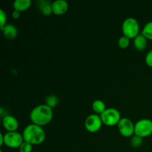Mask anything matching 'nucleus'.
Masks as SVG:
<instances>
[{
  "instance_id": "obj_22",
  "label": "nucleus",
  "mask_w": 152,
  "mask_h": 152,
  "mask_svg": "<svg viewBox=\"0 0 152 152\" xmlns=\"http://www.w3.org/2000/svg\"><path fill=\"white\" fill-rule=\"evenodd\" d=\"M145 61V63H146V65H148V66L152 67V50H149V51L146 53Z\"/></svg>"
},
{
  "instance_id": "obj_10",
  "label": "nucleus",
  "mask_w": 152,
  "mask_h": 152,
  "mask_svg": "<svg viewBox=\"0 0 152 152\" xmlns=\"http://www.w3.org/2000/svg\"><path fill=\"white\" fill-rule=\"evenodd\" d=\"M53 13L56 15H62L68 9V3L65 0H55L51 3Z\"/></svg>"
},
{
  "instance_id": "obj_7",
  "label": "nucleus",
  "mask_w": 152,
  "mask_h": 152,
  "mask_svg": "<svg viewBox=\"0 0 152 152\" xmlns=\"http://www.w3.org/2000/svg\"><path fill=\"white\" fill-rule=\"evenodd\" d=\"M102 123L100 115L96 114H92L88 116L85 121V127L89 132L94 133L98 132L102 127Z\"/></svg>"
},
{
  "instance_id": "obj_18",
  "label": "nucleus",
  "mask_w": 152,
  "mask_h": 152,
  "mask_svg": "<svg viewBox=\"0 0 152 152\" xmlns=\"http://www.w3.org/2000/svg\"><path fill=\"white\" fill-rule=\"evenodd\" d=\"M142 138L140 137L137 136V135H134L132 136V139H131V145H132L134 148H138V147L140 146L142 144Z\"/></svg>"
},
{
  "instance_id": "obj_19",
  "label": "nucleus",
  "mask_w": 152,
  "mask_h": 152,
  "mask_svg": "<svg viewBox=\"0 0 152 152\" xmlns=\"http://www.w3.org/2000/svg\"><path fill=\"white\" fill-rule=\"evenodd\" d=\"M130 44V39L126 36H122L118 40V45L121 48H126Z\"/></svg>"
},
{
  "instance_id": "obj_6",
  "label": "nucleus",
  "mask_w": 152,
  "mask_h": 152,
  "mask_svg": "<svg viewBox=\"0 0 152 152\" xmlns=\"http://www.w3.org/2000/svg\"><path fill=\"white\" fill-rule=\"evenodd\" d=\"M24 141L22 134L17 132H7L4 134V144L9 148H19Z\"/></svg>"
},
{
  "instance_id": "obj_24",
  "label": "nucleus",
  "mask_w": 152,
  "mask_h": 152,
  "mask_svg": "<svg viewBox=\"0 0 152 152\" xmlns=\"http://www.w3.org/2000/svg\"><path fill=\"white\" fill-rule=\"evenodd\" d=\"M4 144V134L1 133L0 134V145H2Z\"/></svg>"
},
{
  "instance_id": "obj_2",
  "label": "nucleus",
  "mask_w": 152,
  "mask_h": 152,
  "mask_svg": "<svg viewBox=\"0 0 152 152\" xmlns=\"http://www.w3.org/2000/svg\"><path fill=\"white\" fill-rule=\"evenodd\" d=\"M24 140L32 145H39L44 142L45 140V132L42 127L34 123L28 125L24 129L23 132Z\"/></svg>"
},
{
  "instance_id": "obj_11",
  "label": "nucleus",
  "mask_w": 152,
  "mask_h": 152,
  "mask_svg": "<svg viewBox=\"0 0 152 152\" xmlns=\"http://www.w3.org/2000/svg\"><path fill=\"white\" fill-rule=\"evenodd\" d=\"M1 30L2 31L4 37L9 39H13L16 38L18 34L17 28L12 24H7L5 26L1 28Z\"/></svg>"
},
{
  "instance_id": "obj_4",
  "label": "nucleus",
  "mask_w": 152,
  "mask_h": 152,
  "mask_svg": "<svg viewBox=\"0 0 152 152\" xmlns=\"http://www.w3.org/2000/svg\"><path fill=\"white\" fill-rule=\"evenodd\" d=\"M100 117L103 124L108 126L117 125L122 118L120 111L114 108H107L106 110L100 114Z\"/></svg>"
},
{
  "instance_id": "obj_12",
  "label": "nucleus",
  "mask_w": 152,
  "mask_h": 152,
  "mask_svg": "<svg viewBox=\"0 0 152 152\" xmlns=\"http://www.w3.org/2000/svg\"><path fill=\"white\" fill-rule=\"evenodd\" d=\"M148 39L142 34H139L134 39V46L138 50H145L148 45Z\"/></svg>"
},
{
  "instance_id": "obj_14",
  "label": "nucleus",
  "mask_w": 152,
  "mask_h": 152,
  "mask_svg": "<svg viewBox=\"0 0 152 152\" xmlns=\"http://www.w3.org/2000/svg\"><path fill=\"white\" fill-rule=\"evenodd\" d=\"M92 108L96 114L100 115L102 113H103L106 110L107 108L105 103L103 101L101 100V99H96L92 103Z\"/></svg>"
},
{
  "instance_id": "obj_20",
  "label": "nucleus",
  "mask_w": 152,
  "mask_h": 152,
  "mask_svg": "<svg viewBox=\"0 0 152 152\" xmlns=\"http://www.w3.org/2000/svg\"><path fill=\"white\" fill-rule=\"evenodd\" d=\"M33 145L28 142L24 141L22 145L19 148V152H33Z\"/></svg>"
},
{
  "instance_id": "obj_9",
  "label": "nucleus",
  "mask_w": 152,
  "mask_h": 152,
  "mask_svg": "<svg viewBox=\"0 0 152 152\" xmlns=\"http://www.w3.org/2000/svg\"><path fill=\"white\" fill-rule=\"evenodd\" d=\"M2 125L7 132H16L19 128V122L13 116L7 114L2 118Z\"/></svg>"
},
{
  "instance_id": "obj_1",
  "label": "nucleus",
  "mask_w": 152,
  "mask_h": 152,
  "mask_svg": "<svg viewBox=\"0 0 152 152\" xmlns=\"http://www.w3.org/2000/svg\"><path fill=\"white\" fill-rule=\"evenodd\" d=\"M53 115V108L46 104H41L33 108L30 117L33 123L42 127L51 121Z\"/></svg>"
},
{
  "instance_id": "obj_8",
  "label": "nucleus",
  "mask_w": 152,
  "mask_h": 152,
  "mask_svg": "<svg viewBox=\"0 0 152 152\" xmlns=\"http://www.w3.org/2000/svg\"><path fill=\"white\" fill-rule=\"evenodd\" d=\"M120 133L123 136L131 137L134 134V124L130 119L127 117H122L117 124Z\"/></svg>"
},
{
  "instance_id": "obj_5",
  "label": "nucleus",
  "mask_w": 152,
  "mask_h": 152,
  "mask_svg": "<svg viewBox=\"0 0 152 152\" xmlns=\"http://www.w3.org/2000/svg\"><path fill=\"white\" fill-rule=\"evenodd\" d=\"M134 126L135 135L143 138L152 134V120L150 119H141L135 123Z\"/></svg>"
},
{
  "instance_id": "obj_23",
  "label": "nucleus",
  "mask_w": 152,
  "mask_h": 152,
  "mask_svg": "<svg viewBox=\"0 0 152 152\" xmlns=\"http://www.w3.org/2000/svg\"><path fill=\"white\" fill-rule=\"evenodd\" d=\"M20 15H21V12L18 11V10H13V13H12V16H13L14 19H18V18H19Z\"/></svg>"
},
{
  "instance_id": "obj_3",
  "label": "nucleus",
  "mask_w": 152,
  "mask_h": 152,
  "mask_svg": "<svg viewBox=\"0 0 152 152\" xmlns=\"http://www.w3.org/2000/svg\"><path fill=\"white\" fill-rule=\"evenodd\" d=\"M123 35L129 39H134L140 34V24L134 17H128L123 21L122 25Z\"/></svg>"
},
{
  "instance_id": "obj_16",
  "label": "nucleus",
  "mask_w": 152,
  "mask_h": 152,
  "mask_svg": "<svg viewBox=\"0 0 152 152\" xmlns=\"http://www.w3.org/2000/svg\"><path fill=\"white\" fill-rule=\"evenodd\" d=\"M58 98L57 96H55V95L51 94L49 95L46 97L45 99V104L48 105V106H50V108H54V107L56 106V105L58 104Z\"/></svg>"
},
{
  "instance_id": "obj_25",
  "label": "nucleus",
  "mask_w": 152,
  "mask_h": 152,
  "mask_svg": "<svg viewBox=\"0 0 152 152\" xmlns=\"http://www.w3.org/2000/svg\"><path fill=\"white\" fill-rule=\"evenodd\" d=\"M34 152H38V151H34Z\"/></svg>"
},
{
  "instance_id": "obj_15",
  "label": "nucleus",
  "mask_w": 152,
  "mask_h": 152,
  "mask_svg": "<svg viewBox=\"0 0 152 152\" xmlns=\"http://www.w3.org/2000/svg\"><path fill=\"white\" fill-rule=\"evenodd\" d=\"M142 34L146 37L148 39L152 40V21L148 22L144 25L142 28Z\"/></svg>"
},
{
  "instance_id": "obj_17",
  "label": "nucleus",
  "mask_w": 152,
  "mask_h": 152,
  "mask_svg": "<svg viewBox=\"0 0 152 152\" xmlns=\"http://www.w3.org/2000/svg\"><path fill=\"white\" fill-rule=\"evenodd\" d=\"M40 7H41L42 13L44 15H46V16L50 15V13H53V10H52V7H51V4H47L46 1H42V6Z\"/></svg>"
},
{
  "instance_id": "obj_13",
  "label": "nucleus",
  "mask_w": 152,
  "mask_h": 152,
  "mask_svg": "<svg viewBox=\"0 0 152 152\" xmlns=\"http://www.w3.org/2000/svg\"><path fill=\"white\" fill-rule=\"evenodd\" d=\"M32 4L31 0H15L13 1V8L19 12L24 11L29 8Z\"/></svg>"
},
{
  "instance_id": "obj_21",
  "label": "nucleus",
  "mask_w": 152,
  "mask_h": 152,
  "mask_svg": "<svg viewBox=\"0 0 152 152\" xmlns=\"http://www.w3.org/2000/svg\"><path fill=\"white\" fill-rule=\"evenodd\" d=\"M7 14L5 11L2 9L0 10V28H2L3 27L5 26L7 24Z\"/></svg>"
}]
</instances>
